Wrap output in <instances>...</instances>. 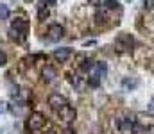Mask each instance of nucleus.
Wrapping results in <instances>:
<instances>
[{"label": "nucleus", "instance_id": "3", "mask_svg": "<svg viewBox=\"0 0 154 134\" xmlns=\"http://www.w3.org/2000/svg\"><path fill=\"white\" fill-rule=\"evenodd\" d=\"M116 129L120 134H133L136 131V122L131 118H120L116 122Z\"/></svg>", "mask_w": 154, "mask_h": 134}, {"label": "nucleus", "instance_id": "24", "mask_svg": "<svg viewBox=\"0 0 154 134\" xmlns=\"http://www.w3.org/2000/svg\"><path fill=\"white\" fill-rule=\"evenodd\" d=\"M65 134H75L72 129H65Z\"/></svg>", "mask_w": 154, "mask_h": 134}, {"label": "nucleus", "instance_id": "5", "mask_svg": "<svg viewBox=\"0 0 154 134\" xmlns=\"http://www.w3.org/2000/svg\"><path fill=\"white\" fill-rule=\"evenodd\" d=\"M63 36H65V29H63L59 23H52V25H48V31H47V38H48V41H59Z\"/></svg>", "mask_w": 154, "mask_h": 134}, {"label": "nucleus", "instance_id": "9", "mask_svg": "<svg viewBox=\"0 0 154 134\" xmlns=\"http://www.w3.org/2000/svg\"><path fill=\"white\" fill-rule=\"evenodd\" d=\"M41 75H43V81H45V82H52V81L57 77V72H56L54 66H48V64H47V66L43 68Z\"/></svg>", "mask_w": 154, "mask_h": 134}, {"label": "nucleus", "instance_id": "18", "mask_svg": "<svg viewBox=\"0 0 154 134\" xmlns=\"http://www.w3.org/2000/svg\"><path fill=\"white\" fill-rule=\"evenodd\" d=\"M104 5H106L108 9H116V7H118V2H116V0H106Z\"/></svg>", "mask_w": 154, "mask_h": 134}, {"label": "nucleus", "instance_id": "10", "mask_svg": "<svg viewBox=\"0 0 154 134\" xmlns=\"http://www.w3.org/2000/svg\"><path fill=\"white\" fill-rule=\"evenodd\" d=\"M138 84H140V81L136 79V77H124V81H122V88L125 89V91H133V89L138 88Z\"/></svg>", "mask_w": 154, "mask_h": 134}, {"label": "nucleus", "instance_id": "16", "mask_svg": "<svg viewBox=\"0 0 154 134\" xmlns=\"http://www.w3.org/2000/svg\"><path fill=\"white\" fill-rule=\"evenodd\" d=\"M93 64H95V63H93L91 59H84L82 64H81V70H82V72H90V70H93Z\"/></svg>", "mask_w": 154, "mask_h": 134}, {"label": "nucleus", "instance_id": "26", "mask_svg": "<svg viewBox=\"0 0 154 134\" xmlns=\"http://www.w3.org/2000/svg\"><path fill=\"white\" fill-rule=\"evenodd\" d=\"M47 134H56V133H47Z\"/></svg>", "mask_w": 154, "mask_h": 134}, {"label": "nucleus", "instance_id": "6", "mask_svg": "<svg viewBox=\"0 0 154 134\" xmlns=\"http://www.w3.org/2000/svg\"><path fill=\"white\" fill-rule=\"evenodd\" d=\"M68 104V100H66V97H63V95H59V93H52L50 97H48V106L54 109V111H59L63 106H66Z\"/></svg>", "mask_w": 154, "mask_h": 134}, {"label": "nucleus", "instance_id": "19", "mask_svg": "<svg viewBox=\"0 0 154 134\" xmlns=\"http://www.w3.org/2000/svg\"><path fill=\"white\" fill-rule=\"evenodd\" d=\"M5 63H7V55H5V54L0 50V66H4Z\"/></svg>", "mask_w": 154, "mask_h": 134}, {"label": "nucleus", "instance_id": "1", "mask_svg": "<svg viewBox=\"0 0 154 134\" xmlns=\"http://www.w3.org/2000/svg\"><path fill=\"white\" fill-rule=\"evenodd\" d=\"M11 36H13V40H16V41H22L25 36H27V32H29V22L27 20H22V18H16L14 22H13V25H11Z\"/></svg>", "mask_w": 154, "mask_h": 134}, {"label": "nucleus", "instance_id": "11", "mask_svg": "<svg viewBox=\"0 0 154 134\" xmlns=\"http://www.w3.org/2000/svg\"><path fill=\"white\" fill-rule=\"evenodd\" d=\"M93 73L95 75H99L100 79L108 73V66H106V63H95L93 64Z\"/></svg>", "mask_w": 154, "mask_h": 134}, {"label": "nucleus", "instance_id": "8", "mask_svg": "<svg viewBox=\"0 0 154 134\" xmlns=\"http://www.w3.org/2000/svg\"><path fill=\"white\" fill-rule=\"evenodd\" d=\"M52 55H54V59H56V61H59V63H65V61H68V57L72 55V50H70L68 46H63V48H56Z\"/></svg>", "mask_w": 154, "mask_h": 134}, {"label": "nucleus", "instance_id": "17", "mask_svg": "<svg viewBox=\"0 0 154 134\" xmlns=\"http://www.w3.org/2000/svg\"><path fill=\"white\" fill-rule=\"evenodd\" d=\"M9 16V9L5 5H0V20H5Z\"/></svg>", "mask_w": 154, "mask_h": 134}, {"label": "nucleus", "instance_id": "21", "mask_svg": "<svg viewBox=\"0 0 154 134\" xmlns=\"http://www.w3.org/2000/svg\"><path fill=\"white\" fill-rule=\"evenodd\" d=\"M147 111H149L151 115H154V98L151 100V104H149V107H147Z\"/></svg>", "mask_w": 154, "mask_h": 134}, {"label": "nucleus", "instance_id": "13", "mask_svg": "<svg viewBox=\"0 0 154 134\" xmlns=\"http://www.w3.org/2000/svg\"><path fill=\"white\" fill-rule=\"evenodd\" d=\"M86 84H88V86H91V88H97V86L100 84V77H99V75H95V73H91V75L88 77Z\"/></svg>", "mask_w": 154, "mask_h": 134}, {"label": "nucleus", "instance_id": "15", "mask_svg": "<svg viewBox=\"0 0 154 134\" xmlns=\"http://www.w3.org/2000/svg\"><path fill=\"white\" fill-rule=\"evenodd\" d=\"M106 18H108V13H106V11H100V9H99V11L95 13V20H97V23H104Z\"/></svg>", "mask_w": 154, "mask_h": 134}, {"label": "nucleus", "instance_id": "7", "mask_svg": "<svg viewBox=\"0 0 154 134\" xmlns=\"http://www.w3.org/2000/svg\"><path fill=\"white\" fill-rule=\"evenodd\" d=\"M27 125H29L31 131H39V129L45 125V116H43L41 113H32V115L29 116Z\"/></svg>", "mask_w": 154, "mask_h": 134}, {"label": "nucleus", "instance_id": "4", "mask_svg": "<svg viewBox=\"0 0 154 134\" xmlns=\"http://www.w3.org/2000/svg\"><path fill=\"white\" fill-rule=\"evenodd\" d=\"M57 116L65 122V124H72L74 120H75V116H77V113H75V109L72 107V106H63L59 111H57Z\"/></svg>", "mask_w": 154, "mask_h": 134}, {"label": "nucleus", "instance_id": "12", "mask_svg": "<svg viewBox=\"0 0 154 134\" xmlns=\"http://www.w3.org/2000/svg\"><path fill=\"white\" fill-rule=\"evenodd\" d=\"M47 16H48V4L41 2L38 5V20H45Z\"/></svg>", "mask_w": 154, "mask_h": 134}, {"label": "nucleus", "instance_id": "22", "mask_svg": "<svg viewBox=\"0 0 154 134\" xmlns=\"http://www.w3.org/2000/svg\"><path fill=\"white\" fill-rule=\"evenodd\" d=\"M5 109H7V106H5V102H2V100H0V111H5Z\"/></svg>", "mask_w": 154, "mask_h": 134}, {"label": "nucleus", "instance_id": "27", "mask_svg": "<svg viewBox=\"0 0 154 134\" xmlns=\"http://www.w3.org/2000/svg\"><path fill=\"white\" fill-rule=\"evenodd\" d=\"M127 2H129V0H127Z\"/></svg>", "mask_w": 154, "mask_h": 134}, {"label": "nucleus", "instance_id": "23", "mask_svg": "<svg viewBox=\"0 0 154 134\" xmlns=\"http://www.w3.org/2000/svg\"><path fill=\"white\" fill-rule=\"evenodd\" d=\"M145 4L149 5V7H152V4H154V0H145Z\"/></svg>", "mask_w": 154, "mask_h": 134}, {"label": "nucleus", "instance_id": "2", "mask_svg": "<svg viewBox=\"0 0 154 134\" xmlns=\"http://www.w3.org/2000/svg\"><path fill=\"white\" fill-rule=\"evenodd\" d=\"M115 45H116V48H118V50H122V52H131V50H133V46H134V40H133V36H131V34L122 32V34H118Z\"/></svg>", "mask_w": 154, "mask_h": 134}, {"label": "nucleus", "instance_id": "14", "mask_svg": "<svg viewBox=\"0 0 154 134\" xmlns=\"http://www.w3.org/2000/svg\"><path fill=\"white\" fill-rule=\"evenodd\" d=\"M70 82H72V86L77 88V89L84 88V84H82V81H81V77H79V75H72V77H70Z\"/></svg>", "mask_w": 154, "mask_h": 134}, {"label": "nucleus", "instance_id": "20", "mask_svg": "<svg viewBox=\"0 0 154 134\" xmlns=\"http://www.w3.org/2000/svg\"><path fill=\"white\" fill-rule=\"evenodd\" d=\"M143 134H154V124L152 125H149V127H145V129H142Z\"/></svg>", "mask_w": 154, "mask_h": 134}, {"label": "nucleus", "instance_id": "25", "mask_svg": "<svg viewBox=\"0 0 154 134\" xmlns=\"http://www.w3.org/2000/svg\"><path fill=\"white\" fill-rule=\"evenodd\" d=\"M43 2H47V4H56V0H43Z\"/></svg>", "mask_w": 154, "mask_h": 134}]
</instances>
